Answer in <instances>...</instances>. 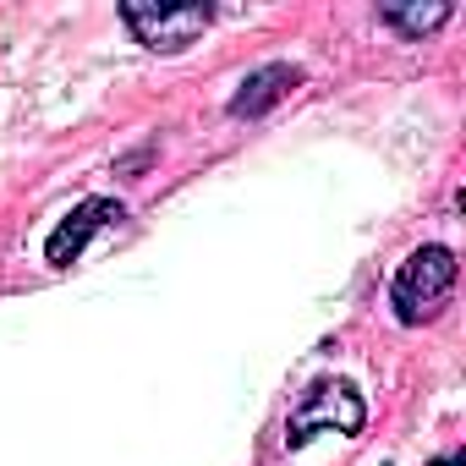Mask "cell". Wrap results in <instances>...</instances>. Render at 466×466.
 Returning a JSON list of instances; mask_svg holds the SVG:
<instances>
[{
    "label": "cell",
    "instance_id": "cell-1",
    "mask_svg": "<svg viewBox=\"0 0 466 466\" xmlns=\"http://www.w3.org/2000/svg\"><path fill=\"white\" fill-rule=\"evenodd\" d=\"M455 275H461V264H455L450 248H439V242L417 248V253L395 269V280H390V308H395V319H400V324H428V319H439V308H444L450 291H455Z\"/></svg>",
    "mask_w": 466,
    "mask_h": 466
},
{
    "label": "cell",
    "instance_id": "cell-2",
    "mask_svg": "<svg viewBox=\"0 0 466 466\" xmlns=\"http://www.w3.org/2000/svg\"><path fill=\"white\" fill-rule=\"evenodd\" d=\"M368 422V406H362V395H357V384H346V379H319V384H308L302 390V400H297V411H291V422H286V444L291 450H302L313 433H357Z\"/></svg>",
    "mask_w": 466,
    "mask_h": 466
},
{
    "label": "cell",
    "instance_id": "cell-3",
    "mask_svg": "<svg viewBox=\"0 0 466 466\" xmlns=\"http://www.w3.org/2000/svg\"><path fill=\"white\" fill-rule=\"evenodd\" d=\"M121 23L137 34V45H148L154 56H181L187 45H198V34L214 23V6H143V0H127Z\"/></svg>",
    "mask_w": 466,
    "mask_h": 466
},
{
    "label": "cell",
    "instance_id": "cell-4",
    "mask_svg": "<svg viewBox=\"0 0 466 466\" xmlns=\"http://www.w3.org/2000/svg\"><path fill=\"white\" fill-rule=\"evenodd\" d=\"M121 219H127V208H121L116 198H88V203H77V208L50 230L45 258H50L56 269H72V264L83 258V248L99 237V230H110V225H121Z\"/></svg>",
    "mask_w": 466,
    "mask_h": 466
},
{
    "label": "cell",
    "instance_id": "cell-5",
    "mask_svg": "<svg viewBox=\"0 0 466 466\" xmlns=\"http://www.w3.org/2000/svg\"><path fill=\"white\" fill-rule=\"evenodd\" d=\"M291 88H302V66H286V61L258 66L237 94H230V116H264V110H275Z\"/></svg>",
    "mask_w": 466,
    "mask_h": 466
},
{
    "label": "cell",
    "instance_id": "cell-6",
    "mask_svg": "<svg viewBox=\"0 0 466 466\" xmlns=\"http://www.w3.org/2000/svg\"><path fill=\"white\" fill-rule=\"evenodd\" d=\"M379 17L395 34H406V39H422V34L450 23V0H428V6H417V0H411V6H406V0H390V6H379Z\"/></svg>",
    "mask_w": 466,
    "mask_h": 466
},
{
    "label": "cell",
    "instance_id": "cell-7",
    "mask_svg": "<svg viewBox=\"0 0 466 466\" xmlns=\"http://www.w3.org/2000/svg\"><path fill=\"white\" fill-rule=\"evenodd\" d=\"M433 466H466V455L455 450V455H444V461H433Z\"/></svg>",
    "mask_w": 466,
    "mask_h": 466
}]
</instances>
